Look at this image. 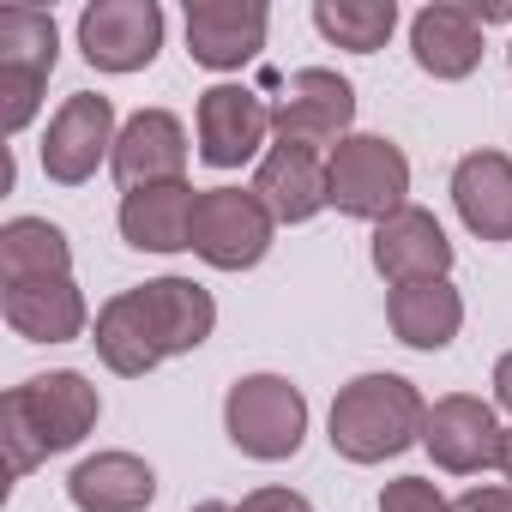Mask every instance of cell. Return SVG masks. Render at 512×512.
Returning <instances> with one entry per match:
<instances>
[{"label":"cell","mask_w":512,"mask_h":512,"mask_svg":"<svg viewBox=\"0 0 512 512\" xmlns=\"http://www.w3.org/2000/svg\"><path fill=\"white\" fill-rule=\"evenodd\" d=\"M97 386L73 368L61 374H37L25 386L7 392V404H0V446H7V476H25L37 470L49 452H67L79 446L91 428H97Z\"/></svg>","instance_id":"obj_1"},{"label":"cell","mask_w":512,"mask_h":512,"mask_svg":"<svg viewBox=\"0 0 512 512\" xmlns=\"http://www.w3.org/2000/svg\"><path fill=\"white\" fill-rule=\"evenodd\" d=\"M422 422H428V404L398 374H362L332 398V446L350 464L398 458L410 440H422Z\"/></svg>","instance_id":"obj_2"},{"label":"cell","mask_w":512,"mask_h":512,"mask_svg":"<svg viewBox=\"0 0 512 512\" xmlns=\"http://www.w3.org/2000/svg\"><path fill=\"white\" fill-rule=\"evenodd\" d=\"M223 428L247 458H260V464L296 458L302 434H308V398L284 374H247L223 398Z\"/></svg>","instance_id":"obj_3"},{"label":"cell","mask_w":512,"mask_h":512,"mask_svg":"<svg viewBox=\"0 0 512 512\" xmlns=\"http://www.w3.org/2000/svg\"><path fill=\"white\" fill-rule=\"evenodd\" d=\"M326 193L344 217H374L386 223L392 211H404L410 193V163L392 139L380 133H350L332 157H326Z\"/></svg>","instance_id":"obj_4"},{"label":"cell","mask_w":512,"mask_h":512,"mask_svg":"<svg viewBox=\"0 0 512 512\" xmlns=\"http://www.w3.org/2000/svg\"><path fill=\"white\" fill-rule=\"evenodd\" d=\"M55 55H61V37H55L49 13H37V7L0 13V133H19L37 115Z\"/></svg>","instance_id":"obj_5"},{"label":"cell","mask_w":512,"mask_h":512,"mask_svg":"<svg viewBox=\"0 0 512 512\" xmlns=\"http://www.w3.org/2000/svg\"><path fill=\"white\" fill-rule=\"evenodd\" d=\"M272 211L253 187H205L193 205V253L217 272H247L272 247Z\"/></svg>","instance_id":"obj_6"},{"label":"cell","mask_w":512,"mask_h":512,"mask_svg":"<svg viewBox=\"0 0 512 512\" xmlns=\"http://www.w3.org/2000/svg\"><path fill=\"white\" fill-rule=\"evenodd\" d=\"M350 121H356V91H350V79H338L326 67L290 73V85L272 109L278 145H308V151H320V145L338 151L350 139Z\"/></svg>","instance_id":"obj_7"},{"label":"cell","mask_w":512,"mask_h":512,"mask_svg":"<svg viewBox=\"0 0 512 512\" xmlns=\"http://www.w3.org/2000/svg\"><path fill=\"white\" fill-rule=\"evenodd\" d=\"M79 49L103 73H139L163 49V13L157 0H97L79 13Z\"/></svg>","instance_id":"obj_8"},{"label":"cell","mask_w":512,"mask_h":512,"mask_svg":"<svg viewBox=\"0 0 512 512\" xmlns=\"http://www.w3.org/2000/svg\"><path fill=\"white\" fill-rule=\"evenodd\" d=\"M115 103L97 97V91H73L61 103V115L49 121V139H43V169L49 181L61 187H79L97 175L103 157H115Z\"/></svg>","instance_id":"obj_9"},{"label":"cell","mask_w":512,"mask_h":512,"mask_svg":"<svg viewBox=\"0 0 512 512\" xmlns=\"http://www.w3.org/2000/svg\"><path fill=\"white\" fill-rule=\"evenodd\" d=\"M422 446L434 452L440 470L452 476H476V470H494L506 458V428L494 422V410L470 392H452L428 410L422 422Z\"/></svg>","instance_id":"obj_10"},{"label":"cell","mask_w":512,"mask_h":512,"mask_svg":"<svg viewBox=\"0 0 512 512\" xmlns=\"http://www.w3.org/2000/svg\"><path fill=\"white\" fill-rule=\"evenodd\" d=\"M266 25L272 13L260 0H199L187 7V55L211 73H229L266 49Z\"/></svg>","instance_id":"obj_11"},{"label":"cell","mask_w":512,"mask_h":512,"mask_svg":"<svg viewBox=\"0 0 512 512\" xmlns=\"http://www.w3.org/2000/svg\"><path fill=\"white\" fill-rule=\"evenodd\" d=\"M446 266H452V241H446V229L434 223V211L404 205V211H392V217L374 229V272H380L392 290L446 278Z\"/></svg>","instance_id":"obj_12"},{"label":"cell","mask_w":512,"mask_h":512,"mask_svg":"<svg viewBox=\"0 0 512 512\" xmlns=\"http://www.w3.org/2000/svg\"><path fill=\"white\" fill-rule=\"evenodd\" d=\"M272 133V109L247 85H211L199 97V157L211 169H241Z\"/></svg>","instance_id":"obj_13"},{"label":"cell","mask_w":512,"mask_h":512,"mask_svg":"<svg viewBox=\"0 0 512 512\" xmlns=\"http://www.w3.org/2000/svg\"><path fill=\"white\" fill-rule=\"evenodd\" d=\"M109 169H115V181H121L127 193L181 181V169H187V133H181V121H175L169 109H139V115L121 127V139H115Z\"/></svg>","instance_id":"obj_14"},{"label":"cell","mask_w":512,"mask_h":512,"mask_svg":"<svg viewBox=\"0 0 512 512\" xmlns=\"http://www.w3.org/2000/svg\"><path fill=\"white\" fill-rule=\"evenodd\" d=\"M0 314L31 344H67L85 332V296L73 278H31V284H0Z\"/></svg>","instance_id":"obj_15"},{"label":"cell","mask_w":512,"mask_h":512,"mask_svg":"<svg viewBox=\"0 0 512 512\" xmlns=\"http://www.w3.org/2000/svg\"><path fill=\"white\" fill-rule=\"evenodd\" d=\"M133 302H139L151 338L163 344V356H187V350H199V344L211 338V326H217V308H211V296H205L193 278H157V284H139Z\"/></svg>","instance_id":"obj_16"},{"label":"cell","mask_w":512,"mask_h":512,"mask_svg":"<svg viewBox=\"0 0 512 512\" xmlns=\"http://www.w3.org/2000/svg\"><path fill=\"white\" fill-rule=\"evenodd\" d=\"M452 199L470 235L482 241H512V157L500 151H470L452 169Z\"/></svg>","instance_id":"obj_17"},{"label":"cell","mask_w":512,"mask_h":512,"mask_svg":"<svg viewBox=\"0 0 512 512\" xmlns=\"http://www.w3.org/2000/svg\"><path fill=\"white\" fill-rule=\"evenodd\" d=\"M253 193L266 199V211L278 223H308L320 205H332V193H326V157L308 151V145H278L260 163V175H253Z\"/></svg>","instance_id":"obj_18"},{"label":"cell","mask_w":512,"mask_h":512,"mask_svg":"<svg viewBox=\"0 0 512 512\" xmlns=\"http://www.w3.org/2000/svg\"><path fill=\"white\" fill-rule=\"evenodd\" d=\"M193 205L199 193L187 181H163V187H139L121 199V235L139 253H175L193 247Z\"/></svg>","instance_id":"obj_19"},{"label":"cell","mask_w":512,"mask_h":512,"mask_svg":"<svg viewBox=\"0 0 512 512\" xmlns=\"http://www.w3.org/2000/svg\"><path fill=\"white\" fill-rule=\"evenodd\" d=\"M67 494L79 512H145L157 500V476L133 452H97L67 476Z\"/></svg>","instance_id":"obj_20"},{"label":"cell","mask_w":512,"mask_h":512,"mask_svg":"<svg viewBox=\"0 0 512 512\" xmlns=\"http://www.w3.org/2000/svg\"><path fill=\"white\" fill-rule=\"evenodd\" d=\"M410 49L416 67L434 79H464L482 61V25L470 19V7H422L410 19Z\"/></svg>","instance_id":"obj_21"},{"label":"cell","mask_w":512,"mask_h":512,"mask_svg":"<svg viewBox=\"0 0 512 512\" xmlns=\"http://www.w3.org/2000/svg\"><path fill=\"white\" fill-rule=\"evenodd\" d=\"M386 320L398 332V344L410 350H446L464 326V302L446 278H428V284H404L386 296Z\"/></svg>","instance_id":"obj_22"},{"label":"cell","mask_w":512,"mask_h":512,"mask_svg":"<svg viewBox=\"0 0 512 512\" xmlns=\"http://www.w3.org/2000/svg\"><path fill=\"white\" fill-rule=\"evenodd\" d=\"M31 278H73V247L43 217H13L0 229V284H31Z\"/></svg>","instance_id":"obj_23"},{"label":"cell","mask_w":512,"mask_h":512,"mask_svg":"<svg viewBox=\"0 0 512 512\" xmlns=\"http://www.w3.org/2000/svg\"><path fill=\"white\" fill-rule=\"evenodd\" d=\"M97 356H103L115 374H127V380H139V374H151V368L163 362V344L151 338V326H145L133 290L115 296V302H103V314H97Z\"/></svg>","instance_id":"obj_24"},{"label":"cell","mask_w":512,"mask_h":512,"mask_svg":"<svg viewBox=\"0 0 512 512\" xmlns=\"http://www.w3.org/2000/svg\"><path fill=\"white\" fill-rule=\"evenodd\" d=\"M314 25H320L338 49L374 55V49H386V37H392V25H398V7H392V0H320V7H314Z\"/></svg>","instance_id":"obj_25"},{"label":"cell","mask_w":512,"mask_h":512,"mask_svg":"<svg viewBox=\"0 0 512 512\" xmlns=\"http://www.w3.org/2000/svg\"><path fill=\"white\" fill-rule=\"evenodd\" d=\"M380 512H452V500L428 476H398V482H386Z\"/></svg>","instance_id":"obj_26"},{"label":"cell","mask_w":512,"mask_h":512,"mask_svg":"<svg viewBox=\"0 0 512 512\" xmlns=\"http://www.w3.org/2000/svg\"><path fill=\"white\" fill-rule=\"evenodd\" d=\"M241 512H314L296 488H260V494H247Z\"/></svg>","instance_id":"obj_27"},{"label":"cell","mask_w":512,"mask_h":512,"mask_svg":"<svg viewBox=\"0 0 512 512\" xmlns=\"http://www.w3.org/2000/svg\"><path fill=\"white\" fill-rule=\"evenodd\" d=\"M452 512H512V488H470L452 500Z\"/></svg>","instance_id":"obj_28"},{"label":"cell","mask_w":512,"mask_h":512,"mask_svg":"<svg viewBox=\"0 0 512 512\" xmlns=\"http://www.w3.org/2000/svg\"><path fill=\"white\" fill-rule=\"evenodd\" d=\"M494 398L512 410V350H506V356H500V368H494Z\"/></svg>","instance_id":"obj_29"},{"label":"cell","mask_w":512,"mask_h":512,"mask_svg":"<svg viewBox=\"0 0 512 512\" xmlns=\"http://www.w3.org/2000/svg\"><path fill=\"white\" fill-rule=\"evenodd\" d=\"M193 512H235V506H223V500H199Z\"/></svg>","instance_id":"obj_30"},{"label":"cell","mask_w":512,"mask_h":512,"mask_svg":"<svg viewBox=\"0 0 512 512\" xmlns=\"http://www.w3.org/2000/svg\"><path fill=\"white\" fill-rule=\"evenodd\" d=\"M500 470L512 476V428H506V458H500Z\"/></svg>","instance_id":"obj_31"}]
</instances>
